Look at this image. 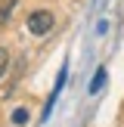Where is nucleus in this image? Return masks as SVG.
<instances>
[{
	"mask_svg": "<svg viewBox=\"0 0 124 127\" xmlns=\"http://www.w3.org/2000/svg\"><path fill=\"white\" fill-rule=\"evenodd\" d=\"M12 121H16L19 127H22V124H28V112H25V109H16V112H12Z\"/></svg>",
	"mask_w": 124,
	"mask_h": 127,
	"instance_id": "obj_4",
	"label": "nucleus"
},
{
	"mask_svg": "<svg viewBox=\"0 0 124 127\" xmlns=\"http://www.w3.org/2000/svg\"><path fill=\"white\" fill-rule=\"evenodd\" d=\"M16 3H19V0H0V25L9 22V16H12V9H16Z\"/></svg>",
	"mask_w": 124,
	"mask_h": 127,
	"instance_id": "obj_2",
	"label": "nucleus"
},
{
	"mask_svg": "<svg viewBox=\"0 0 124 127\" xmlns=\"http://www.w3.org/2000/svg\"><path fill=\"white\" fill-rule=\"evenodd\" d=\"M102 84H105V68H99L96 78H93V84H90V93H99V90H102Z\"/></svg>",
	"mask_w": 124,
	"mask_h": 127,
	"instance_id": "obj_3",
	"label": "nucleus"
},
{
	"mask_svg": "<svg viewBox=\"0 0 124 127\" xmlns=\"http://www.w3.org/2000/svg\"><path fill=\"white\" fill-rule=\"evenodd\" d=\"M6 65H9V53H6V50L0 47V78H3V71H6Z\"/></svg>",
	"mask_w": 124,
	"mask_h": 127,
	"instance_id": "obj_5",
	"label": "nucleus"
},
{
	"mask_svg": "<svg viewBox=\"0 0 124 127\" xmlns=\"http://www.w3.org/2000/svg\"><path fill=\"white\" fill-rule=\"evenodd\" d=\"M53 22H56V19H53L50 9H37V12L28 16V31H31V34H47V31L53 28Z\"/></svg>",
	"mask_w": 124,
	"mask_h": 127,
	"instance_id": "obj_1",
	"label": "nucleus"
}]
</instances>
